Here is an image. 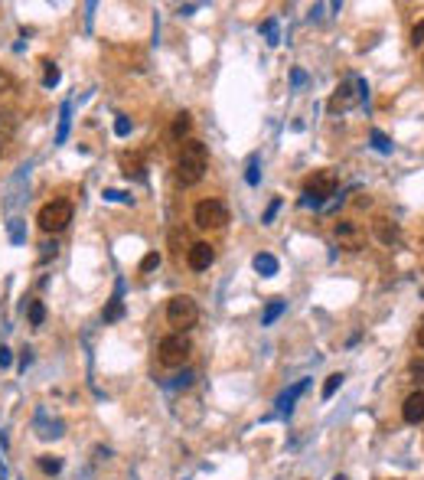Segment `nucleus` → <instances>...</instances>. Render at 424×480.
Here are the masks:
<instances>
[{
  "mask_svg": "<svg viewBox=\"0 0 424 480\" xmlns=\"http://www.w3.org/2000/svg\"><path fill=\"white\" fill-rule=\"evenodd\" d=\"M209 167V150L202 141H186L183 150H180V160H177V180L183 186H193L202 180Z\"/></svg>",
  "mask_w": 424,
  "mask_h": 480,
  "instance_id": "f257e3e1",
  "label": "nucleus"
},
{
  "mask_svg": "<svg viewBox=\"0 0 424 480\" xmlns=\"http://www.w3.org/2000/svg\"><path fill=\"white\" fill-rule=\"evenodd\" d=\"M167 320H170V327H177V333H183L190 327H196L200 307H196V301L190 295H177V297H170V304H167Z\"/></svg>",
  "mask_w": 424,
  "mask_h": 480,
  "instance_id": "f03ea898",
  "label": "nucleus"
},
{
  "mask_svg": "<svg viewBox=\"0 0 424 480\" xmlns=\"http://www.w3.org/2000/svg\"><path fill=\"white\" fill-rule=\"evenodd\" d=\"M36 223H39V229H43V233H53V235L62 233V229L72 223V203H69V200H53V203H46V206L39 210Z\"/></svg>",
  "mask_w": 424,
  "mask_h": 480,
  "instance_id": "7ed1b4c3",
  "label": "nucleus"
},
{
  "mask_svg": "<svg viewBox=\"0 0 424 480\" xmlns=\"http://www.w3.org/2000/svg\"><path fill=\"white\" fill-rule=\"evenodd\" d=\"M157 353H160L163 366H183L186 359H190V353H193V343L186 340L183 333H170V337H163V340H160Z\"/></svg>",
  "mask_w": 424,
  "mask_h": 480,
  "instance_id": "20e7f679",
  "label": "nucleus"
},
{
  "mask_svg": "<svg viewBox=\"0 0 424 480\" xmlns=\"http://www.w3.org/2000/svg\"><path fill=\"white\" fill-rule=\"evenodd\" d=\"M336 186H339L336 170H320V173H314V177L307 180V200H304V206H320L326 196L336 193Z\"/></svg>",
  "mask_w": 424,
  "mask_h": 480,
  "instance_id": "39448f33",
  "label": "nucleus"
},
{
  "mask_svg": "<svg viewBox=\"0 0 424 480\" xmlns=\"http://www.w3.org/2000/svg\"><path fill=\"white\" fill-rule=\"evenodd\" d=\"M193 219L200 229H222V225L229 223V210H225V203H219V200H202V203H196Z\"/></svg>",
  "mask_w": 424,
  "mask_h": 480,
  "instance_id": "423d86ee",
  "label": "nucleus"
},
{
  "mask_svg": "<svg viewBox=\"0 0 424 480\" xmlns=\"http://www.w3.org/2000/svg\"><path fill=\"white\" fill-rule=\"evenodd\" d=\"M366 82L363 78H349V82H343V86L336 88V95L330 98V111H349L353 105H359V101L366 98Z\"/></svg>",
  "mask_w": 424,
  "mask_h": 480,
  "instance_id": "0eeeda50",
  "label": "nucleus"
},
{
  "mask_svg": "<svg viewBox=\"0 0 424 480\" xmlns=\"http://www.w3.org/2000/svg\"><path fill=\"white\" fill-rule=\"evenodd\" d=\"M212 262H216V248L209 245V242H196V245H190V252H186V265L193 271H206Z\"/></svg>",
  "mask_w": 424,
  "mask_h": 480,
  "instance_id": "6e6552de",
  "label": "nucleus"
},
{
  "mask_svg": "<svg viewBox=\"0 0 424 480\" xmlns=\"http://www.w3.org/2000/svg\"><path fill=\"white\" fill-rule=\"evenodd\" d=\"M401 419L408 422V425L424 422V392H411L408 399H405V405H401Z\"/></svg>",
  "mask_w": 424,
  "mask_h": 480,
  "instance_id": "1a4fd4ad",
  "label": "nucleus"
},
{
  "mask_svg": "<svg viewBox=\"0 0 424 480\" xmlns=\"http://www.w3.org/2000/svg\"><path fill=\"white\" fill-rule=\"evenodd\" d=\"M307 386H310V379H297L291 389H287V392H281L278 409H281V412H291V409H294V402H297V399H301V395L307 392Z\"/></svg>",
  "mask_w": 424,
  "mask_h": 480,
  "instance_id": "9d476101",
  "label": "nucleus"
},
{
  "mask_svg": "<svg viewBox=\"0 0 424 480\" xmlns=\"http://www.w3.org/2000/svg\"><path fill=\"white\" fill-rule=\"evenodd\" d=\"M372 233L378 235V242H386V245H392V242H398V225L392 223V219H376V223H372Z\"/></svg>",
  "mask_w": 424,
  "mask_h": 480,
  "instance_id": "9b49d317",
  "label": "nucleus"
},
{
  "mask_svg": "<svg viewBox=\"0 0 424 480\" xmlns=\"http://www.w3.org/2000/svg\"><path fill=\"white\" fill-rule=\"evenodd\" d=\"M254 271H258L262 278H271V275H278V258L268 255V252H258V255H254Z\"/></svg>",
  "mask_w": 424,
  "mask_h": 480,
  "instance_id": "f8f14e48",
  "label": "nucleus"
},
{
  "mask_svg": "<svg viewBox=\"0 0 424 480\" xmlns=\"http://www.w3.org/2000/svg\"><path fill=\"white\" fill-rule=\"evenodd\" d=\"M336 239L339 242H346V248H359V233H356V225L353 223H336Z\"/></svg>",
  "mask_w": 424,
  "mask_h": 480,
  "instance_id": "ddd939ff",
  "label": "nucleus"
},
{
  "mask_svg": "<svg viewBox=\"0 0 424 480\" xmlns=\"http://www.w3.org/2000/svg\"><path fill=\"white\" fill-rule=\"evenodd\" d=\"M69 118H72V105L66 101L59 111V131H56V144H66V138H69Z\"/></svg>",
  "mask_w": 424,
  "mask_h": 480,
  "instance_id": "4468645a",
  "label": "nucleus"
},
{
  "mask_svg": "<svg viewBox=\"0 0 424 480\" xmlns=\"http://www.w3.org/2000/svg\"><path fill=\"white\" fill-rule=\"evenodd\" d=\"M284 310H287V301H271L268 307H264V314H262V324H264V327H271L274 320L281 317V314H284Z\"/></svg>",
  "mask_w": 424,
  "mask_h": 480,
  "instance_id": "2eb2a0df",
  "label": "nucleus"
},
{
  "mask_svg": "<svg viewBox=\"0 0 424 480\" xmlns=\"http://www.w3.org/2000/svg\"><path fill=\"white\" fill-rule=\"evenodd\" d=\"M190 128H193V118L186 115V111H180L177 115V121H173V128H170V134H173V138H183V134H190Z\"/></svg>",
  "mask_w": 424,
  "mask_h": 480,
  "instance_id": "dca6fc26",
  "label": "nucleus"
},
{
  "mask_svg": "<svg viewBox=\"0 0 424 480\" xmlns=\"http://www.w3.org/2000/svg\"><path fill=\"white\" fill-rule=\"evenodd\" d=\"M121 167H124V173L128 177H144V163H140V154H134V157H121Z\"/></svg>",
  "mask_w": 424,
  "mask_h": 480,
  "instance_id": "f3484780",
  "label": "nucleus"
},
{
  "mask_svg": "<svg viewBox=\"0 0 424 480\" xmlns=\"http://www.w3.org/2000/svg\"><path fill=\"white\" fill-rule=\"evenodd\" d=\"M39 471H43V474H59L62 471V457L43 454V457H39Z\"/></svg>",
  "mask_w": 424,
  "mask_h": 480,
  "instance_id": "a211bd4d",
  "label": "nucleus"
},
{
  "mask_svg": "<svg viewBox=\"0 0 424 480\" xmlns=\"http://www.w3.org/2000/svg\"><path fill=\"white\" fill-rule=\"evenodd\" d=\"M124 314V304H121V287H118V295H115V301L105 307V320H118Z\"/></svg>",
  "mask_w": 424,
  "mask_h": 480,
  "instance_id": "6ab92c4d",
  "label": "nucleus"
},
{
  "mask_svg": "<svg viewBox=\"0 0 424 480\" xmlns=\"http://www.w3.org/2000/svg\"><path fill=\"white\" fill-rule=\"evenodd\" d=\"M339 386H343V372H333V376H326V382H324V399H333Z\"/></svg>",
  "mask_w": 424,
  "mask_h": 480,
  "instance_id": "aec40b11",
  "label": "nucleus"
},
{
  "mask_svg": "<svg viewBox=\"0 0 424 480\" xmlns=\"http://www.w3.org/2000/svg\"><path fill=\"white\" fill-rule=\"evenodd\" d=\"M46 320V307H43V301H30V324L39 327Z\"/></svg>",
  "mask_w": 424,
  "mask_h": 480,
  "instance_id": "412c9836",
  "label": "nucleus"
},
{
  "mask_svg": "<svg viewBox=\"0 0 424 480\" xmlns=\"http://www.w3.org/2000/svg\"><path fill=\"white\" fill-rule=\"evenodd\" d=\"M59 78H62L59 66H53V62H46V76H43V86H46V88H53V86H59Z\"/></svg>",
  "mask_w": 424,
  "mask_h": 480,
  "instance_id": "4be33fe9",
  "label": "nucleus"
},
{
  "mask_svg": "<svg viewBox=\"0 0 424 480\" xmlns=\"http://www.w3.org/2000/svg\"><path fill=\"white\" fill-rule=\"evenodd\" d=\"M372 148L382 150V154H388V150H392V141H388L382 131H372Z\"/></svg>",
  "mask_w": 424,
  "mask_h": 480,
  "instance_id": "5701e85b",
  "label": "nucleus"
},
{
  "mask_svg": "<svg viewBox=\"0 0 424 480\" xmlns=\"http://www.w3.org/2000/svg\"><path fill=\"white\" fill-rule=\"evenodd\" d=\"M157 265H160V255H157V252H147V255H144V262H140V271L147 275V271H154Z\"/></svg>",
  "mask_w": 424,
  "mask_h": 480,
  "instance_id": "b1692460",
  "label": "nucleus"
},
{
  "mask_svg": "<svg viewBox=\"0 0 424 480\" xmlns=\"http://www.w3.org/2000/svg\"><path fill=\"white\" fill-rule=\"evenodd\" d=\"M115 134H118V138H124V134H131V118L118 115V121H115Z\"/></svg>",
  "mask_w": 424,
  "mask_h": 480,
  "instance_id": "393cba45",
  "label": "nucleus"
},
{
  "mask_svg": "<svg viewBox=\"0 0 424 480\" xmlns=\"http://www.w3.org/2000/svg\"><path fill=\"white\" fill-rule=\"evenodd\" d=\"M10 239L24 242V225H20V219H14V223H10Z\"/></svg>",
  "mask_w": 424,
  "mask_h": 480,
  "instance_id": "a878e982",
  "label": "nucleus"
},
{
  "mask_svg": "<svg viewBox=\"0 0 424 480\" xmlns=\"http://www.w3.org/2000/svg\"><path fill=\"white\" fill-rule=\"evenodd\" d=\"M10 363H14V353L7 347H0V369H10Z\"/></svg>",
  "mask_w": 424,
  "mask_h": 480,
  "instance_id": "bb28decb",
  "label": "nucleus"
},
{
  "mask_svg": "<svg viewBox=\"0 0 424 480\" xmlns=\"http://www.w3.org/2000/svg\"><path fill=\"white\" fill-rule=\"evenodd\" d=\"M245 180H248V183H258V160H252V163H248V173H245Z\"/></svg>",
  "mask_w": 424,
  "mask_h": 480,
  "instance_id": "cd10ccee",
  "label": "nucleus"
},
{
  "mask_svg": "<svg viewBox=\"0 0 424 480\" xmlns=\"http://www.w3.org/2000/svg\"><path fill=\"white\" fill-rule=\"evenodd\" d=\"M411 43H415V46H421V43H424V24H418L415 30H411Z\"/></svg>",
  "mask_w": 424,
  "mask_h": 480,
  "instance_id": "c85d7f7f",
  "label": "nucleus"
},
{
  "mask_svg": "<svg viewBox=\"0 0 424 480\" xmlns=\"http://www.w3.org/2000/svg\"><path fill=\"white\" fill-rule=\"evenodd\" d=\"M105 200H121V203H128L131 196H128V193H118V190H105Z\"/></svg>",
  "mask_w": 424,
  "mask_h": 480,
  "instance_id": "c756f323",
  "label": "nucleus"
},
{
  "mask_svg": "<svg viewBox=\"0 0 424 480\" xmlns=\"http://www.w3.org/2000/svg\"><path fill=\"white\" fill-rule=\"evenodd\" d=\"M411 372H415V376H421V379H424V359H411Z\"/></svg>",
  "mask_w": 424,
  "mask_h": 480,
  "instance_id": "7c9ffc66",
  "label": "nucleus"
},
{
  "mask_svg": "<svg viewBox=\"0 0 424 480\" xmlns=\"http://www.w3.org/2000/svg\"><path fill=\"white\" fill-rule=\"evenodd\" d=\"M46 258H56V242H53V245H49V242L43 245V262H46Z\"/></svg>",
  "mask_w": 424,
  "mask_h": 480,
  "instance_id": "2f4dec72",
  "label": "nucleus"
},
{
  "mask_svg": "<svg viewBox=\"0 0 424 480\" xmlns=\"http://www.w3.org/2000/svg\"><path fill=\"white\" fill-rule=\"evenodd\" d=\"M278 206H281V203H278V200L271 203V206H268V213H264V223H271V219H274V213H278Z\"/></svg>",
  "mask_w": 424,
  "mask_h": 480,
  "instance_id": "473e14b6",
  "label": "nucleus"
},
{
  "mask_svg": "<svg viewBox=\"0 0 424 480\" xmlns=\"http://www.w3.org/2000/svg\"><path fill=\"white\" fill-rule=\"evenodd\" d=\"M418 347L424 349V320H421V324H418Z\"/></svg>",
  "mask_w": 424,
  "mask_h": 480,
  "instance_id": "72a5a7b5",
  "label": "nucleus"
},
{
  "mask_svg": "<svg viewBox=\"0 0 424 480\" xmlns=\"http://www.w3.org/2000/svg\"><path fill=\"white\" fill-rule=\"evenodd\" d=\"M333 480H349V477H343V474H336V477H333Z\"/></svg>",
  "mask_w": 424,
  "mask_h": 480,
  "instance_id": "f704fd0d",
  "label": "nucleus"
}]
</instances>
